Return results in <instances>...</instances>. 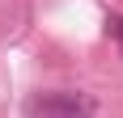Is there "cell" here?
I'll return each instance as SVG.
<instances>
[{
	"mask_svg": "<svg viewBox=\"0 0 123 118\" xmlns=\"http://www.w3.org/2000/svg\"><path fill=\"white\" fill-rule=\"evenodd\" d=\"M34 118H93L98 114V97L85 89H51L34 97Z\"/></svg>",
	"mask_w": 123,
	"mask_h": 118,
	"instance_id": "6da1fadb",
	"label": "cell"
},
{
	"mask_svg": "<svg viewBox=\"0 0 123 118\" xmlns=\"http://www.w3.org/2000/svg\"><path fill=\"white\" fill-rule=\"evenodd\" d=\"M111 34H115V42H119V51H123V17H111Z\"/></svg>",
	"mask_w": 123,
	"mask_h": 118,
	"instance_id": "7a4b0ae2",
	"label": "cell"
}]
</instances>
